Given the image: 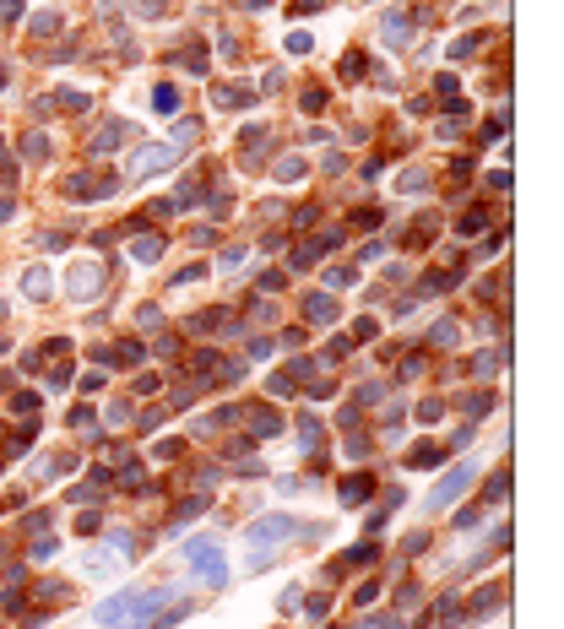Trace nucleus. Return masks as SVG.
I'll list each match as a JSON object with an SVG mask.
<instances>
[{
	"label": "nucleus",
	"mask_w": 564,
	"mask_h": 629,
	"mask_svg": "<svg viewBox=\"0 0 564 629\" xmlns=\"http://www.w3.org/2000/svg\"><path fill=\"white\" fill-rule=\"evenodd\" d=\"M60 190L71 196V201H87V190H92V180H87V174H71V180H65Z\"/></svg>",
	"instance_id": "obj_23"
},
{
	"label": "nucleus",
	"mask_w": 564,
	"mask_h": 629,
	"mask_svg": "<svg viewBox=\"0 0 564 629\" xmlns=\"http://www.w3.org/2000/svg\"><path fill=\"white\" fill-rule=\"evenodd\" d=\"M201 277H207V266H201V261H190L185 271H174V283H201Z\"/></svg>",
	"instance_id": "obj_38"
},
{
	"label": "nucleus",
	"mask_w": 564,
	"mask_h": 629,
	"mask_svg": "<svg viewBox=\"0 0 564 629\" xmlns=\"http://www.w3.org/2000/svg\"><path fill=\"white\" fill-rule=\"evenodd\" d=\"M407 39H413V17L407 11H385V43L391 49H407Z\"/></svg>",
	"instance_id": "obj_9"
},
{
	"label": "nucleus",
	"mask_w": 564,
	"mask_h": 629,
	"mask_svg": "<svg viewBox=\"0 0 564 629\" xmlns=\"http://www.w3.org/2000/svg\"><path fill=\"white\" fill-rule=\"evenodd\" d=\"M55 98H60V109H71V114H82V109H87V93H55Z\"/></svg>",
	"instance_id": "obj_37"
},
{
	"label": "nucleus",
	"mask_w": 564,
	"mask_h": 629,
	"mask_svg": "<svg viewBox=\"0 0 564 629\" xmlns=\"http://www.w3.org/2000/svg\"><path fill=\"white\" fill-rule=\"evenodd\" d=\"M510 472H494V478H488V488H483V494H488V499H504V494H510Z\"/></svg>",
	"instance_id": "obj_35"
},
{
	"label": "nucleus",
	"mask_w": 564,
	"mask_h": 629,
	"mask_svg": "<svg viewBox=\"0 0 564 629\" xmlns=\"http://www.w3.org/2000/svg\"><path fill=\"white\" fill-rule=\"evenodd\" d=\"M130 255H136L142 266H152L158 255H163V234H146V239H136V244H130Z\"/></svg>",
	"instance_id": "obj_15"
},
{
	"label": "nucleus",
	"mask_w": 564,
	"mask_h": 629,
	"mask_svg": "<svg viewBox=\"0 0 564 629\" xmlns=\"http://www.w3.org/2000/svg\"><path fill=\"white\" fill-rule=\"evenodd\" d=\"M478 43H483V33H467V39H456V43H450V55H456V60H461V55H472Z\"/></svg>",
	"instance_id": "obj_36"
},
{
	"label": "nucleus",
	"mask_w": 564,
	"mask_h": 629,
	"mask_svg": "<svg viewBox=\"0 0 564 629\" xmlns=\"http://www.w3.org/2000/svg\"><path fill=\"white\" fill-rule=\"evenodd\" d=\"M461 407H467L472 418H483V412L494 407V396H488V391H472V396H461Z\"/></svg>",
	"instance_id": "obj_24"
},
{
	"label": "nucleus",
	"mask_w": 564,
	"mask_h": 629,
	"mask_svg": "<svg viewBox=\"0 0 564 629\" xmlns=\"http://www.w3.org/2000/svg\"><path fill=\"white\" fill-rule=\"evenodd\" d=\"M11 412H27V418H33V412H39V391H17V396H11Z\"/></svg>",
	"instance_id": "obj_27"
},
{
	"label": "nucleus",
	"mask_w": 564,
	"mask_h": 629,
	"mask_svg": "<svg viewBox=\"0 0 564 629\" xmlns=\"http://www.w3.org/2000/svg\"><path fill=\"white\" fill-rule=\"evenodd\" d=\"M358 629H401V624H397V618H364Z\"/></svg>",
	"instance_id": "obj_46"
},
{
	"label": "nucleus",
	"mask_w": 564,
	"mask_h": 629,
	"mask_svg": "<svg viewBox=\"0 0 564 629\" xmlns=\"http://www.w3.org/2000/svg\"><path fill=\"white\" fill-rule=\"evenodd\" d=\"M195 136H201V125H195V120H179V125H174V142H168V147H179V152H185Z\"/></svg>",
	"instance_id": "obj_21"
},
{
	"label": "nucleus",
	"mask_w": 564,
	"mask_h": 629,
	"mask_svg": "<svg viewBox=\"0 0 564 629\" xmlns=\"http://www.w3.org/2000/svg\"><path fill=\"white\" fill-rule=\"evenodd\" d=\"M439 461H445V445H429V440H423L418 450H407V467H413V472H423V467H439Z\"/></svg>",
	"instance_id": "obj_12"
},
{
	"label": "nucleus",
	"mask_w": 564,
	"mask_h": 629,
	"mask_svg": "<svg viewBox=\"0 0 564 629\" xmlns=\"http://www.w3.org/2000/svg\"><path fill=\"white\" fill-rule=\"evenodd\" d=\"M0 353H6V342H0Z\"/></svg>",
	"instance_id": "obj_47"
},
{
	"label": "nucleus",
	"mask_w": 564,
	"mask_h": 629,
	"mask_svg": "<svg viewBox=\"0 0 564 629\" xmlns=\"http://www.w3.org/2000/svg\"><path fill=\"white\" fill-rule=\"evenodd\" d=\"M450 283H461V271H439V277H429V283H423V293H445Z\"/></svg>",
	"instance_id": "obj_34"
},
{
	"label": "nucleus",
	"mask_w": 564,
	"mask_h": 629,
	"mask_svg": "<svg viewBox=\"0 0 564 629\" xmlns=\"http://www.w3.org/2000/svg\"><path fill=\"white\" fill-rule=\"evenodd\" d=\"M369 494H375V478H369V472H353V478L342 483V505H364Z\"/></svg>",
	"instance_id": "obj_11"
},
{
	"label": "nucleus",
	"mask_w": 564,
	"mask_h": 629,
	"mask_svg": "<svg viewBox=\"0 0 564 629\" xmlns=\"http://www.w3.org/2000/svg\"><path fill=\"white\" fill-rule=\"evenodd\" d=\"M461 613H467V608H461L456 597H445V602H439V618H434V624H445V629H450V624H461Z\"/></svg>",
	"instance_id": "obj_25"
},
{
	"label": "nucleus",
	"mask_w": 564,
	"mask_h": 629,
	"mask_svg": "<svg viewBox=\"0 0 564 629\" xmlns=\"http://www.w3.org/2000/svg\"><path fill=\"white\" fill-rule=\"evenodd\" d=\"M179 158V147H142L136 158H130V180H146V174H163L168 163Z\"/></svg>",
	"instance_id": "obj_4"
},
{
	"label": "nucleus",
	"mask_w": 564,
	"mask_h": 629,
	"mask_svg": "<svg viewBox=\"0 0 564 629\" xmlns=\"http://www.w3.org/2000/svg\"><path fill=\"white\" fill-rule=\"evenodd\" d=\"M304 613H310V618H326V613H331V597H310V602H304Z\"/></svg>",
	"instance_id": "obj_40"
},
{
	"label": "nucleus",
	"mask_w": 564,
	"mask_h": 629,
	"mask_svg": "<svg viewBox=\"0 0 564 629\" xmlns=\"http://www.w3.org/2000/svg\"><path fill=\"white\" fill-rule=\"evenodd\" d=\"M272 396H282V402H288V396H293V374H272Z\"/></svg>",
	"instance_id": "obj_41"
},
{
	"label": "nucleus",
	"mask_w": 564,
	"mask_h": 629,
	"mask_svg": "<svg viewBox=\"0 0 564 629\" xmlns=\"http://www.w3.org/2000/svg\"><path fill=\"white\" fill-rule=\"evenodd\" d=\"M142 353H146V347L136 342V337H125V342H114V364H120V369H136V364H142Z\"/></svg>",
	"instance_id": "obj_16"
},
{
	"label": "nucleus",
	"mask_w": 564,
	"mask_h": 629,
	"mask_svg": "<svg viewBox=\"0 0 564 629\" xmlns=\"http://www.w3.org/2000/svg\"><path fill=\"white\" fill-rule=\"evenodd\" d=\"M22 293H27V299H49V293H55V277H49L43 266H27V277H22Z\"/></svg>",
	"instance_id": "obj_10"
},
{
	"label": "nucleus",
	"mask_w": 564,
	"mask_h": 629,
	"mask_svg": "<svg viewBox=\"0 0 564 629\" xmlns=\"http://www.w3.org/2000/svg\"><path fill=\"white\" fill-rule=\"evenodd\" d=\"M185 559H190V569H195L207 586H228V559H223V543H217V537H190Z\"/></svg>",
	"instance_id": "obj_1"
},
{
	"label": "nucleus",
	"mask_w": 564,
	"mask_h": 629,
	"mask_svg": "<svg viewBox=\"0 0 564 629\" xmlns=\"http://www.w3.org/2000/svg\"><path fill=\"white\" fill-rule=\"evenodd\" d=\"M326 283H331V288H348V283H353V271H348V266H331V271H326Z\"/></svg>",
	"instance_id": "obj_42"
},
{
	"label": "nucleus",
	"mask_w": 564,
	"mask_h": 629,
	"mask_svg": "<svg viewBox=\"0 0 564 629\" xmlns=\"http://www.w3.org/2000/svg\"><path fill=\"white\" fill-rule=\"evenodd\" d=\"M120 483H125V494H146V488H142V483H146V472L136 467V461H125V472H120Z\"/></svg>",
	"instance_id": "obj_22"
},
{
	"label": "nucleus",
	"mask_w": 564,
	"mask_h": 629,
	"mask_svg": "<svg viewBox=\"0 0 564 629\" xmlns=\"http://www.w3.org/2000/svg\"><path fill=\"white\" fill-rule=\"evenodd\" d=\"M22 152H27V158H33V163H43V158H49V142H43L39 130H33V136L22 142Z\"/></svg>",
	"instance_id": "obj_29"
},
{
	"label": "nucleus",
	"mask_w": 564,
	"mask_h": 629,
	"mask_svg": "<svg viewBox=\"0 0 564 629\" xmlns=\"http://www.w3.org/2000/svg\"><path fill=\"white\" fill-rule=\"evenodd\" d=\"M418 418H423V424H434V418H445V402H423V407H418Z\"/></svg>",
	"instance_id": "obj_44"
},
{
	"label": "nucleus",
	"mask_w": 564,
	"mask_h": 629,
	"mask_svg": "<svg viewBox=\"0 0 564 629\" xmlns=\"http://www.w3.org/2000/svg\"><path fill=\"white\" fill-rule=\"evenodd\" d=\"M120 136H125V125H120V120L98 125V130H92V142H87V152H92V158H104V152H114V147H120Z\"/></svg>",
	"instance_id": "obj_8"
},
{
	"label": "nucleus",
	"mask_w": 564,
	"mask_h": 629,
	"mask_svg": "<svg viewBox=\"0 0 564 629\" xmlns=\"http://www.w3.org/2000/svg\"><path fill=\"white\" fill-rule=\"evenodd\" d=\"M65 293L71 299H98L104 293V266H92V261H82V266H71V277H65Z\"/></svg>",
	"instance_id": "obj_3"
},
{
	"label": "nucleus",
	"mask_w": 564,
	"mask_h": 629,
	"mask_svg": "<svg viewBox=\"0 0 564 629\" xmlns=\"http://www.w3.org/2000/svg\"><path fill=\"white\" fill-rule=\"evenodd\" d=\"M320 109H326V93H320V87H310V93H304V114H320Z\"/></svg>",
	"instance_id": "obj_39"
},
{
	"label": "nucleus",
	"mask_w": 564,
	"mask_h": 629,
	"mask_svg": "<svg viewBox=\"0 0 564 629\" xmlns=\"http://www.w3.org/2000/svg\"><path fill=\"white\" fill-rule=\"evenodd\" d=\"M298 440H304V450H315L320 445V424L315 418H298Z\"/></svg>",
	"instance_id": "obj_30"
},
{
	"label": "nucleus",
	"mask_w": 564,
	"mask_h": 629,
	"mask_svg": "<svg viewBox=\"0 0 564 629\" xmlns=\"http://www.w3.org/2000/svg\"><path fill=\"white\" fill-rule=\"evenodd\" d=\"M304 320L310 325H331L336 320V299L331 293H310V299H304Z\"/></svg>",
	"instance_id": "obj_7"
},
{
	"label": "nucleus",
	"mask_w": 564,
	"mask_h": 629,
	"mask_svg": "<svg viewBox=\"0 0 564 629\" xmlns=\"http://www.w3.org/2000/svg\"><path fill=\"white\" fill-rule=\"evenodd\" d=\"M22 17V0H0V22H17Z\"/></svg>",
	"instance_id": "obj_45"
},
{
	"label": "nucleus",
	"mask_w": 564,
	"mask_h": 629,
	"mask_svg": "<svg viewBox=\"0 0 564 629\" xmlns=\"http://www.w3.org/2000/svg\"><path fill=\"white\" fill-rule=\"evenodd\" d=\"M288 532H298V521L293 515H261L245 537H250V548H255V564H266V548H277V543H288Z\"/></svg>",
	"instance_id": "obj_2"
},
{
	"label": "nucleus",
	"mask_w": 564,
	"mask_h": 629,
	"mask_svg": "<svg viewBox=\"0 0 564 629\" xmlns=\"http://www.w3.org/2000/svg\"><path fill=\"white\" fill-rule=\"evenodd\" d=\"M60 11H39V17H33V33H39V39H49V33H60Z\"/></svg>",
	"instance_id": "obj_20"
},
{
	"label": "nucleus",
	"mask_w": 564,
	"mask_h": 629,
	"mask_svg": "<svg viewBox=\"0 0 564 629\" xmlns=\"http://www.w3.org/2000/svg\"><path fill=\"white\" fill-rule=\"evenodd\" d=\"M152 109H158V114H179V87H174V81H158V87H152Z\"/></svg>",
	"instance_id": "obj_13"
},
{
	"label": "nucleus",
	"mask_w": 564,
	"mask_h": 629,
	"mask_svg": "<svg viewBox=\"0 0 564 629\" xmlns=\"http://www.w3.org/2000/svg\"><path fill=\"white\" fill-rule=\"evenodd\" d=\"M136 597H142V591H120V597H109L104 608H98V624H104V629H130V613H136Z\"/></svg>",
	"instance_id": "obj_5"
},
{
	"label": "nucleus",
	"mask_w": 564,
	"mask_h": 629,
	"mask_svg": "<svg viewBox=\"0 0 564 629\" xmlns=\"http://www.w3.org/2000/svg\"><path fill=\"white\" fill-rule=\"evenodd\" d=\"M483 228H488V212H467V217H461V234H467V239L483 234Z\"/></svg>",
	"instance_id": "obj_33"
},
{
	"label": "nucleus",
	"mask_w": 564,
	"mask_h": 629,
	"mask_svg": "<svg viewBox=\"0 0 564 629\" xmlns=\"http://www.w3.org/2000/svg\"><path fill=\"white\" fill-rule=\"evenodd\" d=\"M494 608H500V586H483L478 602H472V613H494Z\"/></svg>",
	"instance_id": "obj_28"
},
{
	"label": "nucleus",
	"mask_w": 564,
	"mask_h": 629,
	"mask_svg": "<svg viewBox=\"0 0 564 629\" xmlns=\"http://www.w3.org/2000/svg\"><path fill=\"white\" fill-rule=\"evenodd\" d=\"M277 180H304V158H282L277 163Z\"/></svg>",
	"instance_id": "obj_31"
},
{
	"label": "nucleus",
	"mask_w": 564,
	"mask_h": 629,
	"mask_svg": "<svg viewBox=\"0 0 564 629\" xmlns=\"http://www.w3.org/2000/svg\"><path fill=\"white\" fill-rule=\"evenodd\" d=\"M179 65H185V71H195V76H207V55H201V49H185V55H179Z\"/></svg>",
	"instance_id": "obj_32"
},
{
	"label": "nucleus",
	"mask_w": 564,
	"mask_h": 629,
	"mask_svg": "<svg viewBox=\"0 0 564 629\" xmlns=\"http://www.w3.org/2000/svg\"><path fill=\"white\" fill-rule=\"evenodd\" d=\"M277 428H282V418H277V412H266V407H261V412H250V434H255V440H266V434H277Z\"/></svg>",
	"instance_id": "obj_19"
},
{
	"label": "nucleus",
	"mask_w": 564,
	"mask_h": 629,
	"mask_svg": "<svg viewBox=\"0 0 564 629\" xmlns=\"http://www.w3.org/2000/svg\"><path fill=\"white\" fill-rule=\"evenodd\" d=\"M467 483H472V467L461 461L456 472H445V478H439V488H434V494H429V510H445V505H450V499H456V494H461V488H467Z\"/></svg>",
	"instance_id": "obj_6"
},
{
	"label": "nucleus",
	"mask_w": 564,
	"mask_h": 629,
	"mask_svg": "<svg viewBox=\"0 0 564 629\" xmlns=\"http://www.w3.org/2000/svg\"><path fill=\"white\" fill-rule=\"evenodd\" d=\"M397 190H401V196H423V190H429V174H423V168H401Z\"/></svg>",
	"instance_id": "obj_18"
},
{
	"label": "nucleus",
	"mask_w": 564,
	"mask_h": 629,
	"mask_svg": "<svg viewBox=\"0 0 564 629\" xmlns=\"http://www.w3.org/2000/svg\"><path fill=\"white\" fill-rule=\"evenodd\" d=\"M104 418H109V424H114V428H120V424H130V407H125V402H114V407H109V412H104Z\"/></svg>",
	"instance_id": "obj_43"
},
{
	"label": "nucleus",
	"mask_w": 564,
	"mask_h": 629,
	"mask_svg": "<svg viewBox=\"0 0 564 629\" xmlns=\"http://www.w3.org/2000/svg\"><path fill=\"white\" fill-rule=\"evenodd\" d=\"M136 325H142V331H158V325H163V309H158V304H142V309H136Z\"/></svg>",
	"instance_id": "obj_26"
},
{
	"label": "nucleus",
	"mask_w": 564,
	"mask_h": 629,
	"mask_svg": "<svg viewBox=\"0 0 564 629\" xmlns=\"http://www.w3.org/2000/svg\"><path fill=\"white\" fill-rule=\"evenodd\" d=\"M207 505H212L207 494H195V499H185V505L174 510V521H168V532H179V527H185V521H190V515H201V510H207Z\"/></svg>",
	"instance_id": "obj_17"
},
{
	"label": "nucleus",
	"mask_w": 564,
	"mask_h": 629,
	"mask_svg": "<svg viewBox=\"0 0 564 629\" xmlns=\"http://www.w3.org/2000/svg\"><path fill=\"white\" fill-rule=\"evenodd\" d=\"M217 103H223V109H250L255 87H245V81H239V87H217Z\"/></svg>",
	"instance_id": "obj_14"
}]
</instances>
